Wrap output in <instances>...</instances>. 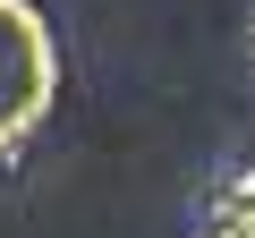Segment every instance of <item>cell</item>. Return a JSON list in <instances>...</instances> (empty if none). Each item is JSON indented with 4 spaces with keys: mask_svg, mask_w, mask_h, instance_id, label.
Masks as SVG:
<instances>
[{
    "mask_svg": "<svg viewBox=\"0 0 255 238\" xmlns=\"http://www.w3.org/2000/svg\"><path fill=\"white\" fill-rule=\"evenodd\" d=\"M60 102V34L34 0H0V153H17Z\"/></svg>",
    "mask_w": 255,
    "mask_h": 238,
    "instance_id": "1",
    "label": "cell"
},
{
    "mask_svg": "<svg viewBox=\"0 0 255 238\" xmlns=\"http://www.w3.org/2000/svg\"><path fill=\"white\" fill-rule=\"evenodd\" d=\"M196 238H255V170H230V179L204 196Z\"/></svg>",
    "mask_w": 255,
    "mask_h": 238,
    "instance_id": "2",
    "label": "cell"
}]
</instances>
